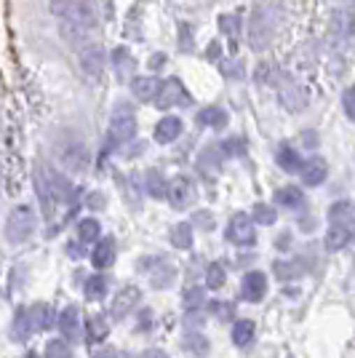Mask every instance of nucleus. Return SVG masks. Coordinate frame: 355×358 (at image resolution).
Masks as SVG:
<instances>
[{"label": "nucleus", "instance_id": "obj_1", "mask_svg": "<svg viewBox=\"0 0 355 358\" xmlns=\"http://www.w3.org/2000/svg\"><path fill=\"white\" fill-rule=\"evenodd\" d=\"M51 11L59 19L78 22L89 30H94V24H96V11L89 0H51Z\"/></svg>", "mask_w": 355, "mask_h": 358}, {"label": "nucleus", "instance_id": "obj_2", "mask_svg": "<svg viewBox=\"0 0 355 358\" xmlns=\"http://www.w3.org/2000/svg\"><path fill=\"white\" fill-rule=\"evenodd\" d=\"M35 230V214H32L30 206H16L11 214H8V222H6V238L11 243H22L27 241Z\"/></svg>", "mask_w": 355, "mask_h": 358}, {"label": "nucleus", "instance_id": "obj_3", "mask_svg": "<svg viewBox=\"0 0 355 358\" xmlns=\"http://www.w3.org/2000/svg\"><path fill=\"white\" fill-rule=\"evenodd\" d=\"M133 134H136V118H133V113L129 107L120 105L113 113V120H110V142L113 145H123V142L133 139Z\"/></svg>", "mask_w": 355, "mask_h": 358}, {"label": "nucleus", "instance_id": "obj_4", "mask_svg": "<svg viewBox=\"0 0 355 358\" xmlns=\"http://www.w3.org/2000/svg\"><path fill=\"white\" fill-rule=\"evenodd\" d=\"M155 102H158L161 110H168V107L177 105H190V94L184 91L179 78H168L166 83H161V89L155 94Z\"/></svg>", "mask_w": 355, "mask_h": 358}, {"label": "nucleus", "instance_id": "obj_5", "mask_svg": "<svg viewBox=\"0 0 355 358\" xmlns=\"http://www.w3.org/2000/svg\"><path fill=\"white\" fill-rule=\"evenodd\" d=\"M227 241L238 243V246H254L256 241V230H254V220L246 214H236L230 224H227Z\"/></svg>", "mask_w": 355, "mask_h": 358}, {"label": "nucleus", "instance_id": "obj_6", "mask_svg": "<svg viewBox=\"0 0 355 358\" xmlns=\"http://www.w3.org/2000/svg\"><path fill=\"white\" fill-rule=\"evenodd\" d=\"M270 41H273V22H270L267 11L259 8L252 19V27H249V43H252L254 51H262L270 45Z\"/></svg>", "mask_w": 355, "mask_h": 358}, {"label": "nucleus", "instance_id": "obj_7", "mask_svg": "<svg viewBox=\"0 0 355 358\" xmlns=\"http://www.w3.org/2000/svg\"><path fill=\"white\" fill-rule=\"evenodd\" d=\"M166 198L171 201V206H174V209H179V211L187 209V206L195 201V182L190 177H177L171 185H168Z\"/></svg>", "mask_w": 355, "mask_h": 358}, {"label": "nucleus", "instance_id": "obj_8", "mask_svg": "<svg viewBox=\"0 0 355 358\" xmlns=\"http://www.w3.org/2000/svg\"><path fill=\"white\" fill-rule=\"evenodd\" d=\"M80 67H83V73H86V78H91V80H99L104 73V51L102 45L91 43L83 48V54H80Z\"/></svg>", "mask_w": 355, "mask_h": 358}, {"label": "nucleus", "instance_id": "obj_9", "mask_svg": "<svg viewBox=\"0 0 355 358\" xmlns=\"http://www.w3.org/2000/svg\"><path fill=\"white\" fill-rule=\"evenodd\" d=\"M41 174H43L45 187H48V193H51V198H54V201H59V203L70 201L73 187H70V182H67V179L61 177V174H57L54 169H48V166H43V169H41Z\"/></svg>", "mask_w": 355, "mask_h": 358}, {"label": "nucleus", "instance_id": "obj_10", "mask_svg": "<svg viewBox=\"0 0 355 358\" xmlns=\"http://www.w3.org/2000/svg\"><path fill=\"white\" fill-rule=\"evenodd\" d=\"M265 292H267L265 273H259V270H252V273L243 278V289H240L243 299H249V302H259V299L265 297Z\"/></svg>", "mask_w": 355, "mask_h": 358}, {"label": "nucleus", "instance_id": "obj_11", "mask_svg": "<svg viewBox=\"0 0 355 358\" xmlns=\"http://www.w3.org/2000/svg\"><path fill=\"white\" fill-rule=\"evenodd\" d=\"M355 236V224H340L331 222L328 233H326V249L328 252H340L342 246Z\"/></svg>", "mask_w": 355, "mask_h": 358}, {"label": "nucleus", "instance_id": "obj_12", "mask_svg": "<svg viewBox=\"0 0 355 358\" xmlns=\"http://www.w3.org/2000/svg\"><path fill=\"white\" fill-rule=\"evenodd\" d=\"M89 27L78 24V22H70V19H61L59 22V35L64 38V43H70L73 48H80V45L89 41Z\"/></svg>", "mask_w": 355, "mask_h": 358}, {"label": "nucleus", "instance_id": "obj_13", "mask_svg": "<svg viewBox=\"0 0 355 358\" xmlns=\"http://www.w3.org/2000/svg\"><path fill=\"white\" fill-rule=\"evenodd\" d=\"M299 171H302V179H305L307 187H318L328 174V166H326L324 158H310L307 164H302Z\"/></svg>", "mask_w": 355, "mask_h": 358}, {"label": "nucleus", "instance_id": "obj_14", "mask_svg": "<svg viewBox=\"0 0 355 358\" xmlns=\"http://www.w3.org/2000/svg\"><path fill=\"white\" fill-rule=\"evenodd\" d=\"M158 89H161V80H158V78H152V75H142V78H133L131 80V91L139 102H150V99H155Z\"/></svg>", "mask_w": 355, "mask_h": 358}, {"label": "nucleus", "instance_id": "obj_15", "mask_svg": "<svg viewBox=\"0 0 355 358\" xmlns=\"http://www.w3.org/2000/svg\"><path fill=\"white\" fill-rule=\"evenodd\" d=\"M136 302H139V289L136 286H126L123 292H118V297L113 302V315L123 318L131 308H136Z\"/></svg>", "mask_w": 355, "mask_h": 358}, {"label": "nucleus", "instance_id": "obj_16", "mask_svg": "<svg viewBox=\"0 0 355 358\" xmlns=\"http://www.w3.org/2000/svg\"><path fill=\"white\" fill-rule=\"evenodd\" d=\"M179 134H182V120L174 118V115L163 118L161 123L155 126V142H161V145H168V142H174Z\"/></svg>", "mask_w": 355, "mask_h": 358}, {"label": "nucleus", "instance_id": "obj_17", "mask_svg": "<svg viewBox=\"0 0 355 358\" xmlns=\"http://www.w3.org/2000/svg\"><path fill=\"white\" fill-rule=\"evenodd\" d=\"M61 164L67 166L70 171H83V169L89 166V150L80 148V145L64 148V152H61Z\"/></svg>", "mask_w": 355, "mask_h": 358}, {"label": "nucleus", "instance_id": "obj_18", "mask_svg": "<svg viewBox=\"0 0 355 358\" xmlns=\"http://www.w3.org/2000/svg\"><path fill=\"white\" fill-rule=\"evenodd\" d=\"M27 313H30L32 329H43V331H48V329L54 327V310H51V305L38 302V305H32Z\"/></svg>", "mask_w": 355, "mask_h": 358}, {"label": "nucleus", "instance_id": "obj_19", "mask_svg": "<svg viewBox=\"0 0 355 358\" xmlns=\"http://www.w3.org/2000/svg\"><path fill=\"white\" fill-rule=\"evenodd\" d=\"M94 265L99 270H104V268H110L113 262H115V241L113 238H104V241H99L96 243V249H94Z\"/></svg>", "mask_w": 355, "mask_h": 358}, {"label": "nucleus", "instance_id": "obj_20", "mask_svg": "<svg viewBox=\"0 0 355 358\" xmlns=\"http://www.w3.org/2000/svg\"><path fill=\"white\" fill-rule=\"evenodd\" d=\"M145 270L150 273V281L155 284V289H166V286L174 281V268H168L163 259L155 262V268H147V265H145Z\"/></svg>", "mask_w": 355, "mask_h": 358}, {"label": "nucleus", "instance_id": "obj_21", "mask_svg": "<svg viewBox=\"0 0 355 358\" xmlns=\"http://www.w3.org/2000/svg\"><path fill=\"white\" fill-rule=\"evenodd\" d=\"M59 327L64 331V337L67 340H78V334H80V324H78V308H64V313L59 315Z\"/></svg>", "mask_w": 355, "mask_h": 358}, {"label": "nucleus", "instance_id": "obj_22", "mask_svg": "<svg viewBox=\"0 0 355 358\" xmlns=\"http://www.w3.org/2000/svg\"><path fill=\"white\" fill-rule=\"evenodd\" d=\"M198 123H201V126L222 129V126H227V113H224L222 107H206V110L198 113Z\"/></svg>", "mask_w": 355, "mask_h": 358}, {"label": "nucleus", "instance_id": "obj_23", "mask_svg": "<svg viewBox=\"0 0 355 358\" xmlns=\"http://www.w3.org/2000/svg\"><path fill=\"white\" fill-rule=\"evenodd\" d=\"M171 243L177 249H190L193 246V224L190 222H179L171 227Z\"/></svg>", "mask_w": 355, "mask_h": 358}, {"label": "nucleus", "instance_id": "obj_24", "mask_svg": "<svg viewBox=\"0 0 355 358\" xmlns=\"http://www.w3.org/2000/svg\"><path fill=\"white\" fill-rule=\"evenodd\" d=\"M275 201L286 206V209H299L302 206V201H305V195L299 187H281L278 193H275Z\"/></svg>", "mask_w": 355, "mask_h": 358}, {"label": "nucleus", "instance_id": "obj_25", "mask_svg": "<svg viewBox=\"0 0 355 358\" xmlns=\"http://www.w3.org/2000/svg\"><path fill=\"white\" fill-rule=\"evenodd\" d=\"M30 331H32L30 313H27V310H16V315H14V329H11V337L22 343V340H27V337H30Z\"/></svg>", "mask_w": 355, "mask_h": 358}, {"label": "nucleus", "instance_id": "obj_26", "mask_svg": "<svg viewBox=\"0 0 355 358\" xmlns=\"http://www.w3.org/2000/svg\"><path fill=\"white\" fill-rule=\"evenodd\" d=\"M233 343L238 348H246L254 343V321H238L233 327Z\"/></svg>", "mask_w": 355, "mask_h": 358}, {"label": "nucleus", "instance_id": "obj_27", "mask_svg": "<svg viewBox=\"0 0 355 358\" xmlns=\"http://www.w3.org/2000/svg\"><path fill=\"white\" fill-rule=\"evenodd\" d=\"M113 62H115V70H118V78L120 80H126L129 73L133 70V57L126 51V48H115V54H113Z\"/></svg>", "mask_w": 355, "mask_h": 358}, {"label": "nucleus", "instance_id": "obj_28", "mask_svg": "<svg viewBox=\"0 0 355 358\" xmlns=\"http://www.w3.org/2000/svg\"><path fill=\"white\" fill-rule=\"evenodd\" d=\"M107 321H104L102 315H94V318H89V324H86V337H89L91 343H99V340H104L107 337Z\"/></svg>", "mask_w": 355, "mask_h": 358}, {"label": "nucleus", "instance_id": "obj_29", "mask_svg": "<svg viewBox=\"0 0 355 358\" xmlns=\"http://www.w3.org/2000/svg\"><path fill=\"white\" fill-rule=\"evenodd\" d=\"M278 166L286 169V171H299V169H302V161H299L296 150L283 145V148H278Z\"/></svg>", "mask_w": 355, "mask_h": 358}, {"label": "nucleus", "instance_id": "obj_30", "mask_svg": "<svg viewBox=\"0 0 355 358\" xmlns=\"http://www.w3.org/2000/svg\"><path fill=\"white\" fill-rule=\"evenodd\" d=\"M166 190H168V185H166V179H163L161 171H147V193L152 198H166Z\"/></svg>", "mask_w": 355, "mask_h": 358}, {"label": "nucleus", "instance_id": "obj_31", "mask_svg": "<svg viewBox=\"0 0 355 358\" xmlns=\"http://www.w3.org/2000/svg\"><path fill=\"white\" fill-rule=\"evenodd\" d=\"M184 348L193 353V356H206L208 353V340L203 334H198V331H190L187 337H184Z\"/></svg>", "mask_w": 355, "mask_h": 358}, {"label": "nucleus", "instance_id": "obj_32", "mask_svg": "<svg viewBox=\"0 0 355 358\" xmlns=\"http://www.w3.org/2000/svg\"><path fill=\"white\" fill-rule=\"evenodd\" d=\"M355 19L353 14H347V11H337V14L331 16V30L337 32V35H347V32H353V24Z\"/></svg>", "mask_w": 355, "mask_h": 358}, {"label": "nucleus", "instance_id": "obj_33", "mask_svg": "<svg viewBox=\"0 0 355 358\" xmlns=\"http://www.w3.org/2000/svg\"><path fill=\"white\" fill-rule=\"evenodd\" d=\"M224 281H227V273L219 262H214V265H208L206 270V286L208 289H222Z\"/></svg>", "mask_w": 355, "mask_h": 358}, {"label": "nucleus", "instance_id": "obj_34", "mask_svg": "<svg viewBox=\"0 0 355 358\" xmlns=\"http://www.w3.org/2000/svg\"><path fill=\"white\" fill-rule=\"evenodd\" d=\"M107 292V278L102 275H91L86 281V299H102Z\"/></svg>", "mask_w": 355, "mask_h": 358}, {"label": "nucleus", "instance_id": "obj_35", "mask_svg": "<svg viewBox=\"0 0 355 358\" xmlns=\"http://www.w3.org/2000/svg\"><path fill=\"white\" fill-rule=\"evenodd\" d=\"M302 262H275V275L281 278V281H289V278H299L302 275V270L299 268Z\"/></svg>", "mask_w": 355, "mask_h": 358}, {"label": "nucleus", "instance_id": "obj_36", "mask_svg": "<svg viewBox=\"0 0 355 358\" xmlns=\"http://www.w3.org/2000/svg\"><path fill=\"white\" fill-rule=\"evenodd\" d=\"M45 358H73V350L64 340H51L45 345Z\"/></svg>", "mask_w": 355, "mask_h": 358}, {"label": "nucleus", "instance_id": "obj_37", "mask_svg": "<svg viewBox=\"0 0 355 358\" xmlns=\"http://www.w3.org/2000/svg\"><path fill=\"white\" fill-rule=\"evenodd\" d=\"M78 236L86 241V243L96 241L99 238V222L96 220H83V222L78 224Z\"/></svg>", "mask_w": 355, "mask_h": 358}, {"label": "nucleus", "instance_id": "obj_38", "mask_svg": "<svg viewBox=\"0 0 355 358\" xmlns=\"http://www.w3.org/2000/svg\"><path fill=\"white\" fill-rule=\"evenodd\" d=\"M254 222L259 224H275V220H278V214H275V209L273 206H265V203H259V206H254Z\"/></svg>", "mask_w": 355, "mask_h": 358}, {"label": "nucleus", "instance_id": "obj_39", "mask_svg": "<svg viewBox=\"0 0 355 358\" xmlns=\"http://www.w3.org/2000/svg\"><path fill=\"white\" fill-rule=\"evenodd\" d=\"M201 302H203V289H201V286H190V289L184 292V308H187V310H198Z\"/></svg>", "mask_w": 355, "mask_h": 358}, {"label": "nucleus", "instance_id": "obj_40", "mask_svg": "<svg viewBox=\"0 0 355 358\" xmlns=\"http://www.w3.org/2000/svg\"><path fill=\"white\" fill-rule=\"evenodd\" d=\"M211 313L217 315V318H222V321H230L236 315V308L230 302H211Z\"/></svg>", "mask_w": 355, "mask_h": 358}, {"label": "nucleus", "instance_id": "obj_41", "mask_svg": "<svg viewBox=\"0 0 355 358\" xmlns=\"http://www.w3.org/2000/svg\"><path fill=\"white\" fill-rule=\"evenodd\" d=\"M342 105H345V113H347V118L355 120V86L345 91V96H342Z\"/></svg>", "mask_w": 355, "mask_h": 358}, {"label": "nucleus", "instance_id": "obj_42", "mask_svg": "<svg viewBox=\"0 0 355 358\" xmlns=\"http://www.w3.org/2000/svg\"><path fill=\"white\" fill-rule=\"evenodd\" d=\"M219 27H222L230 38H236L238 30H240V24H238V19L236 16H219Z\"/></svg>", "mask_w": 355, "mask_h": 358}, {"label": "nucleus", "instance_id": "obj_43", "mask_svg": "<svg viewBox=\"0 0 355 358\" xmlns=\"http://www.w3.org/2000/svg\"><path fill=\"white\" fill-rule=\"evenodd\" d=\"M193 222L198 227H203V230H214V214L211 211H198L193 217Z\"/></svg>", "mask_w": 355, "mask_h": 358}, {"label": "nucleus", "instance_id": "obj_44", "mask_svg": "<svg viewBox=\"0 0 355 358\" xmlns=\"http://www.w3.org/2000/svg\"><path fill=\"white\" fill-rule=\"evenodd\" d=\"M91 358H118V350H115V348H110V345H107V348H91Z\"/></svg>", "mask_w": 355, "mask_h": 358}, {"label": "nucleus", "instance_id": "obj_45", "mask_svg": "<svg viewBox=\"0 0 355 358\" xmlns=\"http://www.w3.org/2000/svg\"><path fill=\"white\" fill-rule=\"evenodd\" d=\"M142 358H168V356H166V350H158V348H150V350H145V353H142Z\"/></svg>", "mask_w": 355, "mask_h": 358}, {"label": "nucleus", "instance_id": "obj_46", "mask_svg": "<svg viewBox=\"0 0 355 358\" xmlns=\"http://www.w3.org/2000/svg\"><path fill=\"white\" fill-rule=\"evenodd\" d=\"M163 62H166V57H163V54H158V57H152L150 67H155V70H158V67H163Z\"/></svg>", "mask_w": 355, "mask_h": 358}, {"label": "nucleus", "instance_id": "obj_47", "mask_svg": "<svg viewBox=\"0 0 355 358\" xmlns=\"http://www.w3.org/2000/svg\"><path fill=\"white\" fill-rule=\"evenodd\" d=\"M275 246H278V249H289V236H281V238H278V243H275Z\"/></svg>", "mask_w": 355, "mask_h": 358}, {"label": "nucleus", "instance_id": "obj_48", "mask_svg": "<svg viewBox=\"0 0 355 358\" xmlns=\"http://www.w3.org/2000/svg\"><path fill=\"white\" fill-rule=\"evenodd\" d=\"M27 358H41V356H38V353H30V356H27Z\"/></svg>", "mask_w": 355, "mask_h": 358}]
</instances>
